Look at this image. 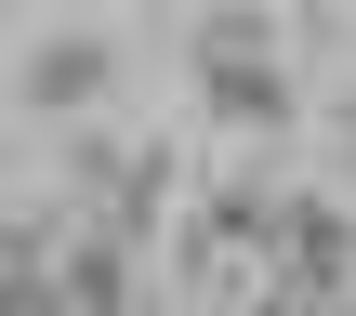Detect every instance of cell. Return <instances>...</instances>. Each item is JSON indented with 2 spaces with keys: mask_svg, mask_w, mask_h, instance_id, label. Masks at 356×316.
<instances>
[{
  "mask_svg": "<svg viewBox=\"0 0 356 316\" xmlns=\"http://www.w3.org/2000/svg\"><path fill=\"white\" fill-rule=\"evenodd\" d=\"M264 264H277V303L304 316V303H343V277H356V211L343 198H291L277 224H264Z\"/></svg>",
  "mask_w": 356,
  "mask_h": 316,
  "instance_id": "cell-1",
  "label": "cell"
},
{
  "mask_svg": "<svg viewBox=\"0 0 356 316\" xmlns=\"http://www.w3.org/2000/svg\"><path fill=\"white\" fill-rule=\"evenodd\" d=\"M198 106H211L225 132H291V119H304L277 40H198Z\"/></svg>",
  "mask_w": 356,
  "mask_h": 316,
  "instance_id": "cell-2",
  "label": "cell"
},
{
  "mask_svg": "<svg viewBox=\"0 0 356 316\" xmlns=\"http://www.w3.org/2000/svg\"><path fill=\"white\" fill-rule=\"evenodd\" d=\"M92 92H106V40H79V26H66V40H40V53H26V106L79 119Z\"/></svg>",
  "mask_w": 356,
  "mask_h": 316,
  "instance_id": "cell-3",
  "label": "cell"
},
{
  "mask_svg": "<svg viewBox=\"0 0 356 316\" xmlns=\"http://www.w3.org/2000/svg\"><path fill=\"white\" fill-rule=\"evenodd\" d=\"M264 224H277V198H264V185H211V198H198V224H185L198 277H211V251H264Z\"/></svg>",
  "mask_w": 356,
  "mask_h": 316,
  "instance_id": "cell-4",
  "label": "cell"
},
{
  "mask_svg": "<svg viewBox=\"0 0 356 316\" xmlns=\"http://www.w3.org/2000/svg\"><path fill=\"white\" fill-rule=\"evenodd\" d=\"M53 303L119 316V303H132V251H119V238H79V251H66V277H53Z\"/></svg>",
  "mask_w": 356,
  "mask_h": 316,
  "instance_id": "cell-5",
  "label": "cell"
},
{
  "mask_svg": "<svg viewBox=\"0 0 356 316\" xmlns=\"http://www.w3.org/2000/svg\"><path fill=\"white\" fill-rule=\"evenodd\" d=\"M225 316H291V303H225Z\"/></svg>",
  "mask_w": 356,
  "mask_h": 316,
  "instance_id": "cell-6",
  "label": "cell"
},
{
  "mask_svg": "<svg viewBox=\"0 0 356 316\" xmlns=\"http://www.w3.org/2000/svg\"><path fill=\"white\" fill-rule=\"evenodd\" d=\"M343 158H356V106H343Z\"/></svg>",
  "mask_w": 356,
  "mask_h": 316,
  "instance_id": "cell-7",
  "label": "cell"
}]
</instances>
